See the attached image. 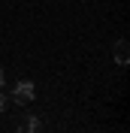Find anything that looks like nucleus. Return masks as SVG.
Returning a JSON list of instances; mask_svg holds the SVG:
<instances>
[{"instance_id":"2","label":"nucleus","mask_w":130,"mask_h":133,"mask_svg":"<svg viewBox=\"0 0 130 133\" xmlns=\"http://www.w3.org/2000/svg\"><path fill=\"white\" fill-rule=\"evenodd\" d=\"M15 103H30L33 100V85L30 82H21V85H15Z\"/></svg>"},{"instance_id":"4","label":"nucleus","mask_w":130,"mask_h":133,"mask_svg":"<svg viewBox=\"0 0 130 133\" xmlns=\"http://www.w3.org/2000/svg\"><path fill=\"white\" fill-rule=\"evenodd\" d=\"M6 103H9V100L3 97V94H0V112H3V109H6Z\"/></svg>"},{"instance_id":"5","label":"nucleus","mask_w":130,"mask_h":133,"mask_svg":"<svg viewBox=\"0 0 130 133\" xmlns=\"http://www.w3.org/2000/svg\"><path fill=\"white\" fill-rule=\"evenodd\" d=\"M3 79H6V76H3V70H0V88H3Z\"/></svg>"},{"instance_id":"3","label":"nucleus","mask_w":130,"mask_h":133,"mask_svg":"<svg viewBox=\"0 0 130 133\" xmlns=\"http://www.w3.org/2000/svg\"><path fill=\"white\" fill-rule=\"evenodd\" d=\"M21 130H24V133L40 130V115H24V121H21Z\"/></svg>"},{"instance_id":"1","label":"nucleus","mask_w":130,"mask_h":133,"mask_svg":"<svg viewBox=\"0 0 130 133\" xmlns=\"http://www.w3.org/2000/svg\"><path fill=\"white\" fill-rule=\"evenodd\" d=\"M115 64H118V66H127V64H130V49H127V39H118V42H115Z\"/></svg>"}]
</instances>
